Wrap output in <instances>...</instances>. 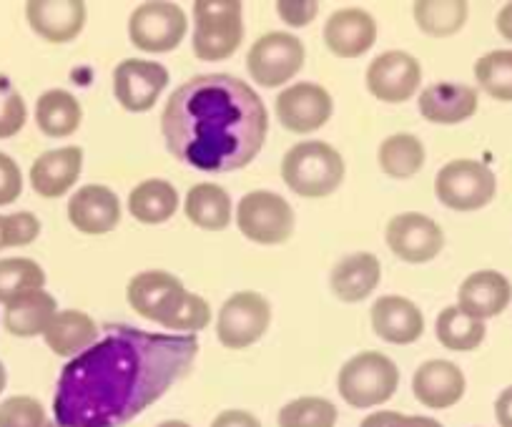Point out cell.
Returning <instances> with one entry per match:
<instances>
[{"label": "cell", "mask_w": 512, "mask_h": 427, "mask_svg": "<svg viewBox=\"0 0 512 427\" xmlns=\"http://www.w3.org/2000/svg\"><path fill=\"white\" fill-rule=\"evenodd\" d=\"M372 330L379 340L390 345H412L425 332V317L412 299L384 294L369 309Z\"/></svg>", "instance_id": "obj_18"}, {"label": "cell", "mask_w": 512, "mask_h": 427, "mask_svg": "<svg viewBox=\"0 0 512 427\" xmlns=\"http://www.w3.org/2000/svg\"><path fill=\"white\" fill-rule=\"evenodd\" d=\"M83 169L81 146H63L46 151L31 166V186L43 199H58L76 186Z\"/></svg>", "instance_id": "obj_22"}, {"label": "cell", "mask_w": 512, "mask_h": 427, "mask_svg": "<svg viewBox=\"0 0 512 427\" xmlns=\"http://www.w3.org/2000/svg\"><path fill=\"white\" fill-rule=\"evenodd\" d=\"M196 335L108 325L103 340L63 367L53 397L58 427H123L189 375Z\"/></svg>", "instance_id": "obj_1"}, {"label": "cell", "mask_w": 512, "mask_h": 427, "mask_svg": "<svg viewBox=\"0 0 512 427\" xmlns=\"http://www.w3.org/2000/svg\"><path fill=\"white\" fill-rule=\"evenodd\" d=\"M166 149L181 164L206 174L244 169L269 134L259 93L229 73H206L181 83L161 114Z\"/></svg>", "instance_id": "obj_2"}, {"label": "cell", "mask_w": 512, "mask_h": 427, "mask_svg": "<svg viewBox=\"0 0 512 427\" xmlns=\"http://www.w3.org/2000/svg\"><path fill=\"white\" fill-rule=\"evenodd\" d=\"M68 222L81 234L101 237L121 222V201L108 186L86 184L68 199Z\"/></svg>", "instance_id": "obj_16"}, {"label": "cell", "mask_w": 512, "mask_h": 427, "mask_svg": "<svg viewBox=\"0 0 512 427\" xmlns=\"http://www.w3.org/2000/svg\"><path fill=\"white\" fill-rule=\"evenodd\" d=\"M480 98L465 83H432L420 93V114L430 124L455 126L477 114Z\"/></svg>", "instance_id": "obj_23"}, {"label": "cell", "mask_w": 512, "mask_h": 427, "mask_svg": "<svg viewBox=\"0 0 512 427\" xmlns=\"http://www.w3.org/2000/svg\"><path fill=\"white\" fill-rule=\"evenodd\" d=\"M437 340L445 350L450 352H472L482 345L487 330L485 322L470 317V314L462 312L457 304L452 307H445L440 314H437Z\"/></svg>", "instance_id": "obj_31"}, {"label": "cell", "mask_w": 512, "mask_h": 427, "mask_svg": "<svg viewBox=\"0 0 512 427\" xmlns=\"http://www.w3.org/2000/svg\"><path fill=\"white\" fill-rule=\"evenodd\" d=\"M194 48L201 61H224L244 41V18L239 0H199L194 3Z\"/></svg>", "instance_id": "obj_5"}, {"label": "cell", "mask_w": 512, "mask_h": 427, "mask_svg": "<svg viewBox=\"0 0 512 427\" xmlns=\"http://www.w3.org/2000/svg\"><path fill=\"white\" fill-rule=\"evenodd\" d=\"M211 322V307L204 297L199 294L186 292L181 297L179 307L174 309L171 319L166 322L164 330L179 332V335H194V332H201L204 327H209Z\"/></svg>", "instance_id": "obj_36"}, {"label": "cell", "mask_w": 512, "mask_h": 427, "mask_svg": "<svg viewBox=\"0 0 512 427\" xmlns=\"http://www.w3.org/2000/svg\"><path fill=\"white\" fill-rule=\"evenodd\" d=\"M83 121L81 101L63 88H51L36 101V124L51 139L76 134Z\"/></svg>", "instance_id": "obj_28"}, {"label": "cell", "mask_w": 512, "mask_h": 427, "mask_svg": "<svg viewBox=\"0 0 512 427\" xmlns=\"http://www.w3.org/2000/svg\"><path fill=\"white\" fill-rule=\"evenodd\" d=\"M28 26L48 43H68L81 36L86 26L83 0H31L26 3Z\"/></svg>", "instance_id": "obj_17"}, {"label": "cell", "mask_w": 512, "mask_h": 427, "mask_svg": "<svg viewBox=\"0 0 512 427\" xmlns=\"http://www.w3.org/2000/svg\"><path fill=\"white\" fill-rule=\"evenodd\" d=\"M477 86L497 101H512V51H492L477 58Z\"/></svg>", "instance_id": "obj_35"}, {"label": "cell", "mask_w": 512, "mask_h": 427, "mask_svg": "<svg viewBox=\"0 0 512 427\" xmlns=\"http://www.w3.org/2000/svg\"><path fill=\"white\" fill-rule=\"evenodd\" d=\"M422 83V66L405 51H384L367 66V88L384 103H405Z\"/></svg>", "instance_id": "obj_14"}, {"label": "cell", "mask_w": 512, "mask_h": 427, "mask_svg": "<svg viewBox=\"0 0 512 427\" xmlns=\"http://www.w3.org/2000/svg\"><path fill=\"white\" fill-rule=\"evenodd\" d=\"M209 427H262V420L251 415L249 410H236V407H231V410L219 412L211 420Z\"/></svg>", "instance_id": "obj_43"}, {"label": "cell", "mask_w": 512, "mask_h": 427, "mask_svg": "<svg viewBox=\"0 0 512 427\" xmlns=\"http://www.w3.org/2000/svg\"><path fill=\"white\" fill-rule=\"evenodd\" d=\"M189 289L176 279L174 274L164 272V269H149V272L136 274L126 287V299L136 314H141L149 322L166 327L174 309L179 307L181 297Z\"/></svg>", "instance_id": "obj_15"}, {"label": "cell", "mask_w": 512, "mask_h": 427, "mask_svg": "<svg viewBox=\"0 0 512 427\" xmlns=\"http://www.w3.org/2000/svg\"><path fill=\"white\" fill-rule=\"evenodd\" d=\"M324 43L337 58H359L377 43V21L362 8H342L324 23Z\"/></svg>", "instance_id": "obj_20"}, {"label": "cell", "mask_w": 512, "mask_h": 427, "mask_svg": "<svg viewBox=\"0 0 512 427\" xmlns=\"http://www.w3.org/2000/svg\"><path fill=\"white\" fill-rule=\"evenodd\" d=\"M467 380L460 367L450 360H427L412 377L417 402L430 410H450L465 397Z\"/></svg>", "instance_id": "obj_19"}, {"label": "cell", "mask_w": 512, "mask_h": 427, "mask_svg": "<svg viewBox=\"0 0 512 427\" xmlns=\"http://www.w3.org/2000/svg\"><path fill=\"white\" fill-rule=\"evenodd\" d=\"M359 427H445L442 422L422 415H402L395 410H377L367 415Z\"/></svg>", "instance_id": "obj_41"}, {"label": "cell", "mask_w": 512, "mask_h": 427, "mask_svg": "<svg viewBox=\"0 0 512 427\" xmlns=\"http://www.w3.org/2000/svg\"><path fill=\"white\" fill-rule=\"evenodd\" d=\"M334 111V98L319 83H294L277 96V119L292 134L322 129Z\"/></svg>", "instance_id": "obj_13"}, {"label": "cell", "mask_w": 512, "mask_h": 427, "mask_svg": "<svg viewBox=\"0 0 512 427\" xmlns=\"http://www.w3.org/2000/svg\"><path fill=\"white\" fill-rule=\"evenodd\" d=\"M272 325V304L259 292H236L221 304L216 335L226 350H246L267 335Z\"/></svg>", "instance_id": "obj_8"}, {"label": "cell", "mask_w": 512, "mask_h": 427, "mask_svg": "<svg viewBox=\"0 0 512 427\" xmlns=\"http://www.w3.org/2000/svg\"><path fill=\"white\" fill-rule=\"evenodd\" d=\"M497 179L490 166L475 159H455L437 171L435 194L447 209L477 211L495 199Z\"/></svg>", "instance_id": "obj_7"}, {"label": "cell", "mask_w": 512, "mask_h": 427, "mask_svg": "<svg viewBox=\"0 0 512 427\" xmlns=\"http://www.w3.org/2000/svg\"><path fill=\"white\" fill-rule=\"evenodd\" d=\"M28 121L26 98L6 76H0V139L21 134Z\"/></svg>", "instance_id": "obj_38"}, {"label": "cell", "mask_w": 512, "mask_h": 427, "mask_svg": "<svg viewBox=\"0 0 512 427\" xmlns=\"http://www.w3.org/2000/svg\"><path fill=\"white\" fill-rule=\"evenodd\" d=\"M495 420L500 427H512V385L497 395L495 400Z\"/></svg>", "instance_id": "obj_44"}, {"label": "cell", "mask_w": 512, "mask_h": 427, "mask_svg": "<svg viewBox=\"0 0 512 427\" xmlns=\"http://www.w3.org/2000/svg\"><path fill=\"white\" fill-rule=\"evenodd\" d=\"M379 282H382V264L369 252L347 254L334 264L329 274V287L334 297L349 304L367 299L379 287Z\"/></svg>", "instance_id": "obj_24"}, {"label": "cell", "mask_w": 512, "mask_h": 427, "mask_svg": "<svg viewBox=\"0 0 512 427\" xmlns=\"http://www.w3.org/2000/svg\"><path fill=\"white\" fill-rule=\"evenodd\" d=\"M43 340L58 357H78L98 342V327L81 309H63L56 312L51 325L43 332Z\"/></svg>", "instance_id": "obj_26"}, {"label": "cell", "mask_w": 512, "mask_h": 427, "mask_svg": "<svg viewBox=\"0 0 512 427\" xmlns=\"http://www.w3.org/2000/svg\"><path fill=\"white\" fill-rule=\"evenodd\" d=\"M282 179L304 199H324L344 181V159L324 141H302L284 154Z\"/></svg>", "instance_id": "obj_3"}, {"label": "cell", "mask_w": 512, "mask_h": 427, "mask_svg": "<svg viewBox=\"0 0 512 427\" xmlns=\"http://www.w3.org/2000/svg\"><path fill=\"white\" fill-rule=\"evenodd\" d=\"M304 56V43L294 33H264L246 53V68L259 86L277 88L302 71Z\"/></svg>", "instance_id": "obj_9"}, {"label": "cell", "mask_w": 512, "mask_h": 427, "mask_svg": "<svg viewBox=\"0 0 512 427\" xmlns=\"http://www.w3.org/2000/svg\"><path fill=\"white\" fill-rule=\"evenodd\" d=\"M48 427H58V425H56V422H48Z\"/></svg>", "instance_id": "obj_48"}, {"label": "cell", "mask_w": 512, "mask_h": 427, "mask_svg": "<svg viewBox=\"0 0 512 427\" xmlns=\"http://www.w3.org/2000/svg\"><path fill=\"white\" fill-rule=\"evenodd\" d=\"M186 219L204 232H221L231 224V196L219 184H196L186 194Z\"/></svg>", "instance_id": "obj_27"}, {"label": "cell", "mask_w": 512, "mask_h": 427, "mask_svg": "<svg viewBox=\"0 0 512 427\" xmlns=\"http://www.w3.org/2000/svg\"><path fill=\"white\" fill-rule=\"evenodd\" d=\"M400 387V370L382 352H359L339 370L337 390L349 407L369 410L390 402Z\"/></svg>", "instance_id": "obj_4"}, {"label": "cell", "mask_w": 512, "mask_h": 427, "mask_svg": "<svg viewBox=\"0 0 512 427\" xmlns=\"http://www.w3.org/2000/svg\"><path fill=\"white\" fill-rule=\"evenodd\" d=\"M236 224L249 242L274 247L292 237L297 219L292 204L284 196L262 189L241 196L236 206Z\"/></svg>", "instance_id": "obj_6"}, {"label": "cell", "mask_w": 512, "mask_h": 427, "mask_svg": "<svg viewBox=\"0 0 512 427\" xmlns=\"http://www.w3.org/2000/svg\"><path fill=\"white\" fill-rule=\"evenodd\" d=\"M6 385H8V372H6V365L0 362V395H3Z\"/></svg>", "instance_id": "obj_47"}, {"label": "cell", "mask_w": 512, "mask_h": 427, "mask_svg": "<svg viewBox=\"0 0 512 427\" xmlns=\"http://www.w3.org/2000/svg\"><path fill=\"white\" fill-rule=\"evenodd\" d=\"M179 209V194L164 179H146L128 194V214L141 224H164Z\"/></svg>", "instance_id": "obj_29"}, {"label": "cell", "mask_w": 512, "mask_h": 427, "mask_svg": "<svg viewBox=\"0 0 512 427\" xmlns=\"http://www.w3.org/2000/svg\"><path fill=\"white\" fill-rule=\"evenodd\" d=\"M156 427H191V425L184 420H164V422H159Z\"/></svg>", "instance_id": "obj_46"}, {"label": "cell", "mask_w": 512, "mask_h": 427, "mask_svg": "<svg viewBox=\"0 0 512 427\" xmlns=\"http://www.w3.org/2000/svg\"><path fill=\"white\" fill-rule=\"evenodd\" d=\"M415 23L430 38H450L462 31L470 8L465 0H420L412 6Z\"/></svg>", "instance_id": "obj_30"}, {"label": "cell", "mask_w": 512, "mask_h": 427, "mask_svg": "<svg viewBox=\"0 0 512 427\" xmlns=\"http://www.w3.org/2000/svg\"><path fill=\"white\" fill-rule=\"evenodd\" d=\"M339 410L327 397L304 395L279 410V427H337Z\"/></svg>", "instance_id": "obj_34"}, {"label": "cell", "mask_w": 512, "mask_h": 427, "mask_svg": "<svg viewBox=\"0 0 512 427\" xmlns=\"http://www.w3.org/2000/svg\"><path fill=\"white\" fill-rule=\"evenodd\" d=\"M189 33L186 13L176 3H144L128 18V38L144 53H169Z\"/></svg>", "instance_id": "obj_10"}, {"label": "cell", "mask_w": 512, "mask_h": 427, "mask_svg": "<svg viewBox=\"0 0 512 427\" xmlns=\"http://www.w3.org/2000/svg\"><path fill=\"white\" fill-rule=\"evenodd\" d=\"M384 239H387L392 254H397L407 264L432 262L445 247V234H442L440 224L417 211H405V214L392 217Z\"/></svg>", "instance_id": "obj_12"}, {"label": "cell", "mask_w": 512, "mask_h": 427, "mask_svg": "<svg viewBox=\"0 0 512 427\" xmlns=\"http://www.w3.org/2000/svg\"><path fill=\"white\" fill-rule=\"evenodd\" d=\"M169 86V71L156 61L126 58L113 71V93L128 114H146Z\"/></svg>", "instance_id": "obj_11"}, {"label": "cell", "mask_w": 512, "mask_h": 427, "mask_svg": "<svg viewBox=\"0 0 512 427\" xmlns=\"http://www.w3.org/2000/svg\"><path fill=\"white\" fill-rule=\"evenodd\" d=\"M497 33H500L505 41H512V3H507V6H502V11L497 13Z\"/></svg>", "instance_id": "obj_45"}, {"label": "cell", "mask_w": 512, "mask_h": 427, "mask_svg": "<svg viewBox=\"0 0 512 427\" xmlns=\"http://www.w3.org/2000/svg\"><path fill=\"white\" fill-rule=\"evenodd\" d=\"M377 159L390 179H412L425 166V144L412 134L387 136L379 146Z\"/></svg>", "instance_id": "obj_32"}, {"label": "cell", "mask_w": 512, "mask_h": 427, "mask_svg": "<svg viewBox=\"0 0 512 427\" xmlns=\"http://www.w3.org/2000/svg\"><path fill=\"white\" fill-rule=\"evenodd\" d=\"M277 13L282 21L292 28H304L317 18L319 6L312 0H279Z\"/></svg>", "instance_id": "obj_42"}, {"label": "cell", "mask_w": 512, "mask_h": 427, "mask_svg": "<svg viewBox=\"0 0 512 427\" xmlns=\"http://www.w3.org/2000/svg\"><path fill=\"white\" fill-rule=\"evenodd\" d=\"M23 194V174L16 159L0 151V206H11Z\"/></svg>", "instance_id": "obj_40"}, {"label": "cell", "mask_w": 512, "mask_h": 427, "mask_svg": "<svg viewBox=\"0 0 512 427\" xmlns=\"http://www.w3.org/2000/svg\"><path fill=\"white\" fill-rule=\"evenodd\" d=\"M0 427H48L46 407L36 397H6L0 402Z\"/></svg>", "instance_id": "obj_37"}, {"label": "cell", "mask_w": 512, "mask_h": 427, "mask_svg": "<svg viewBox=\"0 0 512 427\" xmlns=\"http://www.w3.org/2000/svg\"><path fill=\"white\" fill-rule=\"evenodd\" d=\"M46 272L38 262L28 257L0 259V304L13 302L21 294L43 289Z\"/></svg>", "instance_id": "obj_33"}, {"label": "cell", "mask_w": 512, "mask_h": 427, "mask_svg": "<svg viewBox=\"0 0 512 427\" xmlns=\"http://www.w3.org/2000/svg\"><path fill=\"white\" fill-rule=\"evenodd\" d=\"M512 302V284L505 274L495 272V269H480L472 272L465 282L460 284V294H457V307L470 317L485 319L497 317L507 309Z\"/></svg>", "instance_id": "obj_21"}, {"label": "cell", "mask_w": 512, "mask_h": 427, "mask_svg": "<svg viewBox=\"0 0 512 427\" xmlns=\"http://www.w3.org/2000/svg\"><path fill=\"white\" fill-rule=\"evenodd\" d=\"M56 297L48 294L46 289H33V292L21 294L13 302L6 304L3 312V327L8 335L21 337V340H31L46 332L51 325V319L56 317Z\"/></svg>", "instance_id": "obj_25"}, {"label": "cell", "mask_w": 512, "mask_h": 427, "mask_svg": "<svg viewBox=\"0 0 512 427\" xmlns=\"http://www.w3.org/2000/svg\"><path fill=\"white\" fill-rule=\"evenodd\" d=\"M41 234V222L31 211H16V214H0V252L13 247H28Z\"/></svg>", "instance_id": "obj_39"}]
</instances>
